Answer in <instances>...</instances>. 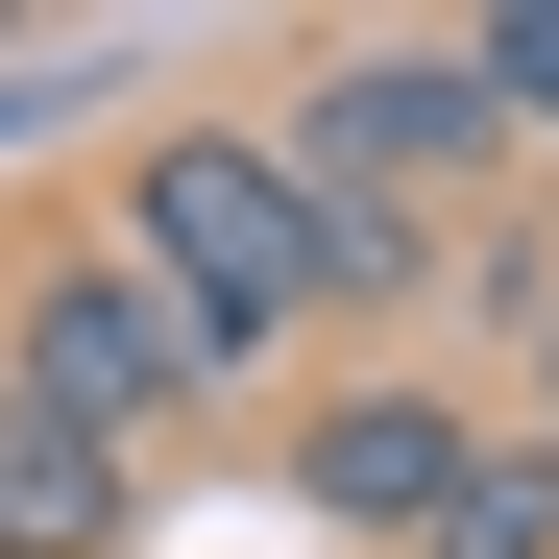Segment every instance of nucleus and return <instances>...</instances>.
Masks as SVG:
<instances>
[{
  "instance_id": "obj_1",
  "label": "nucleus",
  "mask_w": 559,
  "mask_h": 559,
  "mask_svg": "<svg viewBox=\"0 0 559 559\" xmlns=\"http://www.w3.org/2000/svg\"><path fill=\"white\" fill-rule=\"evenodd\" d=\"M98 219L170 267V317H195V365H219V414L243 390H293V365H341V195L267 122H122V170H98Z\"/></svg>"
},
{
  "instance_id": "obj_8",
  "label": "nucleus",
  "mask_w": 559,
  "mask_h": 559,
  "mask_svg": "<svg viewBox=\"0 0 559 559\" xmlns=\"http://www.w3.org/2000/svg\"><path fill=\"white\" fill-rule=\"evenodd\" d=\"M511 414H559V341H535V390H511Z\"/></svg>"
},
{
  "instance_id": "obj_6",
  "label": "nucleus",
  "mask_w": 559,
  "mask_h": 559,
  "mask_svg": "<svg viewBox=\"0 0 559 559\" xmlns=\"http://www.w3.org/2000/svg\"><path fill=\"white\" fill-rule=\"evenodd\" d=\"M438 559H559V414H511L487 462H462V511H438Z\"/></svg>"
},
{
  "instance_id": "obj_5",
  "label": "nucleus",
  "mask_w": 559,
  "mask_h": 559,
  "mask_svg": "<svg viewBox=\"0 0 559 559\" xmlns=\"http://www.w3.org/2000/svg\"><path fill=\"white\" fill-rule=\"evenodd\" d=\"M122 535H146V462L73 438L25 365H0V559H122Z\"/></svg>"
},
{
  "instance_id": "obj_4",
  "label": "nucleus",
  "mask_w": 559,
  "mask_h": 559,
  "mask_svg": "<svg viewBox=\"0 0 559 559\" xmlns=\"http://www.w3.org/2000/svg\"><path fill=\"white\" fill-rule=\"evenodd\" d=\"M487 438H511V414L438 390V365H317V390L267 414V487H293L317 535H365V559H438V511H462Z\"/></svg>"
},
{
  "instance_id": "obj_2",
  "label": "nucleus",
  "mask_w": 559,
  "mask_h": 559,
  "mask_svg": "<svg viewBox=\"0 0 559 559\" xmlns=\"http://www.w3.org/2000/svg\"><path fill=\"white\" fill-rule=\"evenodd\" d=\"M267 146H293L341 219H414V243H462V219L535 195V146L487 98V25H341L293 98H267Z\"/></svg>"
},
{
  "instance_id": "obj_7",
  "label": "nucleus",
  "mask_w": 559,
  "mask_h": 559,
  "mask_svg": "<svg viewBox=\"0 0 559 559\" xmlns=\"http://www.w3.org/2000/svg\"><path fill=\"white\" fill-rule=\"evenodd\" d=\"M487 98H511V146L559 170V0H487Z\"/></svg>"
},
{
  "instance_id": "obj_3",
  "label": "nucleus",
  "mask_w": 559,
  "mask_h": 559,
  "mask_svg": "<svg viewBox=\"0 0 559 559\" xmlns=\"http://www.w3.org/2000/svg\"><path fill=\"white\" fill-rule=\"evenodd\" d=\"M0 365L73 414V438H195L219 414V365H195V317H170V267L122 243V219H25V267H0Z\"/></svg>"
}]
</instances>
